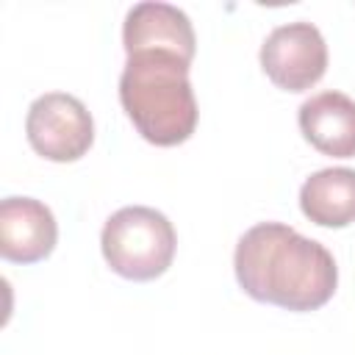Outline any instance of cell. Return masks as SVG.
Here are the masks:
<instances>
[{
  "instance_id": "1",
  "label": "cell",
  "mask_w": 355,
  "mask_h": 355,
  "mask_svg": "<svg viewBox=\"0 0 355 355\" xmlns=\"http://www.w3.org/2000/svg\"><path fill=\"white\" fill-rule=\"evenodd\" d=\"M233 269L247 297L297 313L327 305L338 286L330 250L283 222L252 225L236 244Z\"/></svg>"
},
{
  "instance_id": "2",
  "label": "cell",
  "mask_w": 355,
  "mask_h": 355,
  "mask_svg": "<svg viewBox=\"0 0 355 355\" xmlns=\"http://www.w3.org/2000/svg\"><path fill=\"white\" fill-rule=\"evenodd\" d=\"M189 67L172 53L128 55L119 78V103L144 141L178 147L191 139L200 111Z\"/></svg>"
},
{
  "instance_id": "3",
  "label": "cell",
  "mask_w": 355,
  "mask_h": 355,
  "mask_svg": "<svg viewBox=\"0 0 355 355\" xmlns=\"http://www.w3.org/2000/svg\"><path fill=\"white\" fill-rule=\"evenodd\" d=\"M100 247L111 272L125 280L147 283L172 266L178 236L161 211L147 205H125L105 219Z\"/></svg>"
},
{
  "instance_id": "4",
  "label": "cell",
  "mask_w": 355,
  "mask_h": 355,
  "mask_svg": "<svg viewBox=\"0 0 355 355\" xmlns=\"http://www.w3.org/2000/svg\"><path fill=\"white\" fill-rule=\"evenodd\" d=\"M25 133L31 147L55 164L78 161L94 144V122L89 108L64 92H47L31 103Z\"/></svg>"
},
{
  "instance_id": "5",
  "label": "cell",
  "mask_w": 355,
  "mask_h": 355,
  "mask_svg": "<svg viewBox=\"0 0 355 355\" xmlns=\"http://www.w3.org/2000/svg\"><path fill=\"white\" fill-rule=\"evenodd\" d=\"M261 69L283 92H308L327 72V44L316 25H277L261 44Z\"/></svg>"
},
{
  "instance_id": "6",
  "label": "cell",
  "mask_w": 355,
  "mask_h": 355,
  "mask_svg": "<svg viewBox=\"0 0 355 355\" xmlns=\"http://www.w3.org/2000/svg\"><path fill=\"white\" fill-rule=\"evenodd\" d=\"M122 44L128 55L139 53H172L183 61H194L197 39L191 19L169 3H136L125 14Z\"/></svg>"
},
{
  "instance_id": "7",
  "label": "cell",
  "mask_w": 355,
  "mask_h": 355,
  "mask_svg": "<svg viewBox=\"0 0 355 355\" xmlns=\"http://www.w3.org/2000/svg\"><path fill=\"white\" fill-rule=\"evenodd\" d=\"M58 241L53 211L33 197H6L0 202V255L11 263H39Z\"/></svg>"
},
{
  "instance_id": "8",
  "label": "cell",
  "mask_w": 355,
  "mask_h": 355,
  "mask_svg": "<svg viewBox=\"0 0 355 355\" xmlns=\"http://www.w3.org/2000/svg\"><path fill=\"white\" fill-rule=\"evenodd\" d=\"M300 130L330 158H355V100L344 92H319L300 105Z\"/></svg>"
},
{
  "instance_id": "9",
  "label": "cell",
  "mask_w": 355,
  "mask_h": 355,
  "mask_svg": "<svg viewBox=\"0 0 355 355\" xmlns=\"http://www.w3.org/2000/svg\"><path fill=\"white\" fill-rule=\"evenodd\" d=\"M302 214L319 227H347L355 222V169L330 166L313 172L300 189Z\"/></svg>"
}]
</instances>
